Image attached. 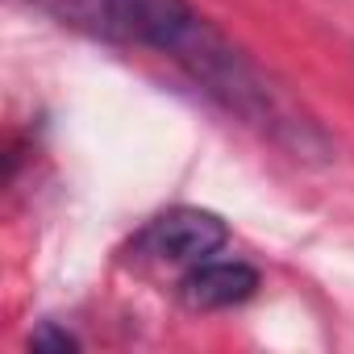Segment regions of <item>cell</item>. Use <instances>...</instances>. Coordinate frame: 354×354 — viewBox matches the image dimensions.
Masks as SVG:
<instances>
[{"instance_id":"cell-1","label":"cell","mask_w":354,"mask_h":354,"mask_svg":"<svg viewBox=\"0 0 354 354\" xmlns=\"http://www.w3.org/2000/svg\"><path fill=\"white\" fill-rule=\"evenodd\" d=\"M167 59L180 63L192 75V84L205 96H213L230 117H238L242 125H250L254 133H263L267 142H275L292 158H304V162L329 158L325 129L250 55H242L213 21L196 17Z\"/></svg>"},{"instance_id":"cell-5","label":"cell","mask_w":354,"mask_h":354,"mask_svg":"<svg viewBox=\"0 0 354 354\" xmlns=\"http://www.w3.org/2000/svg\"><path fill=\"white\" fill-rule=\"evenodd\" d=\"M30 346H34V350H71V346H75V337H71V333H63V329H55V325L46 321V325L30 337Z\"/></svg>"},{"instance_id":"cell-3","label":"cell","mask_w":354,"mask_h":354,"mask_svg":"<svg viewBox=\"0 0 354 354\" xmlns=\"http://www.w3.org/2000/svg\"><path fill=\"white\" fill-rule=\"evenodd\" d=\"M230 242V225L209 213V209H167L154 221H146V230L133 238V250L167 263V267H196L205 259H213L221 246Z\"/></svg>"},{"instance_id":"cell-4","label":"cell","mask_w":354,"mask_h":354,"mask_svg":"<svg viewBox=\"0 0 354 354\" xmlns=\"http://www.w3.org/2000/svg\"><path fill=\"white\" fill-rule=\"evenodd\" d=\"M254 292H259V271L242 259H205V263L188 267L180 279V300L201 313L246 304Z\"/></svg>"},{"instance_id":"cell-2","label":"cell","mask_w":354,"mask_h":354,"mask_svg":"<svg viewBox=\"0 0 354 354\" xmlns=\"http://www.w3.org/2000/svg\"><path fill=\"white\" fill-rule=\"evenodd\" d=\"M67 30L117 46H146L171 55L175 42L201 17L188 0H26Z\"/></svg>"}]
</instances>
